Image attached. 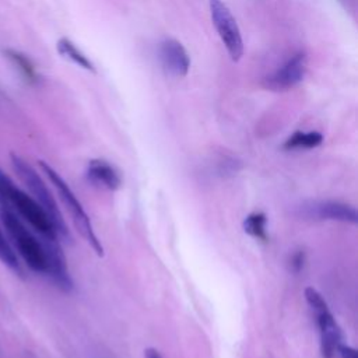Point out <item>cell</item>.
Instances as JSON below:
<instances>
[{
    "label": "cell",
    "mask_w": 358,
    "mask_h": 358,
    "mask_svg": "<svg viewBox=\"0 0 358 358\" xmlns=\"http://www.w3.org/2000/svg\"><path fill=\"white\" fill-rule=\"evenodd\" d=\"M302 217L310 220H329V221H341V222H357V210L345 203L333 201V200H320V201H308L298 207Z\"/></svg>",
    "instance_id": "cell-7"
},
{
    "label": "cell",
    "mask_w": 358,
    "mask_h": 358,
    "mask_svg": "<svg viewBox=\"0 0 358 358\" xmlns=\"http://www.w3.org/2000/svg\"><path fill=\"white\" fill-rule=\"evenodd\" d=\"M303 262H305V255L303 252H296L291 256V268L294 271H299L303 266Z\"/></svg>",
    "instance_id": "cell-16"
},
{
    "label": "cell",
    "mask_w": 358,
    "mask_h": 358,
    "mask_svg": "<svg viewBox=\"0 0 358 358\" xmlns=\"http://www.w3.org/2000/svg\"><path fill=\"white\" fill-rule=\"evenodd\" d=\"M210 15L229 57L238 62L243 55V41L231 10L221 0H210Z\"/></svg>",
    "instance_id": "cell-6"
},
{
    "label": "cell",
    "mask_w": 358,
    "mask_h": 358,
    "mask_svg": "<svg viewBox=\"0 0 358 358\" xmlns=\"http://www.w3.org/2000/svg\"><path fill=\"white\" fill-rule=\"evenodd\" d=\"M323 136L319 131H295L289 136L285 143V150H309L320 145Z\"/></svg>",
    "instance_id": "cell-12"
},
{
    "label": "cell",
    "mask_w": 358,
    "mask_h": 358,
    "mask_svg": "<svg viewBox=\"0 0 358 358\" xmlns=\"http://www.w3.org/2000/svg\"><path fill=\"white\" fill-rule=\"evenodd\" d=\"M85 175L91 183L108 190H116L122 185L117 171L103 159H91L87 165Z\"/></svg>",
    "instance_id": "cell-10"
},
{
    "label": "cell",
    "mask_w": 358,
    "mask_h": 358,
    "mask_svg": "<svg viewBox=\"0 0 358 358\" xmlns=\"http://www.w3.org/2000/svg\"><path fill=\"white\" fill-rule=\"evenodd\" d=\"M38 162H39V166H41L42 172L46 175V178L50 180V183L56 189V192H57L60 200L63 201L64 207L69 210L77 231L87 241V243L95 250V253L98 256H102L103 255V248H102L98 236L95 235V231H94V227L91 224V220H90L88 214L85 213L83 204L80 203V200L77 199L74 192L70 189V186L64 182V179L49 164H46L45 161H38Z\"/></svg>",
    "instance_id": "cell-4"
},
{
    "label": "cell",
    "mask_w": 358,
    "mask_h": 358,
    "mask_svg": "<svg viewBox=\"0 0 358 358\" xmlns=\"http://www.w3.org/2000/svg\"><path fill=\"white\" fill-rule=\"evenodd\" d=\"M306 55L303 52H298L278 70L264 78L266 88H270L273 91H285L292 88L303 80V76L306 73Z\"/></svg>",
    "instance_id": "cell-8"
},
{
    "label": "cell",
    "mask_w": 358,
    "mask_h": 358,
    "mask_svg": "<svg viewBox=\"0 0 358 358\" xmlns=\"http://www.w3.org/2000/svg\"><path fill=\"white\" fill-rule=\"evenodd\" d=\"M57 50L63 57H67L69 60L78 64L80 67H83L85 70H90V71H95L94 64L88 60V57L70 39H67V38L59 39Z\"/></svg>",
    "instance_id": "cell-13"
},
{
    "label": "cell",
    "mask_w": 358,
    "mask_h": 358,
    "mask_svg": "<svg viewBox=\"0 0 358 358\" xmlns=\"http://www.w3.org/2000/svg\"><path fill=\"white\" fill-rule=\"evenodd\" d=\"M144 358H162V355L159 354V351L157 348L148 347L144 350Z\"/></svg>",
    "instance_id": "cell-18"
},
{
    "label": "cell",
    "mask_w": 358,
    "mask_h": 358,
    "mask_svg": "<svg viewBox=\"0 0 358 358\" xmlns=\"http://www.w3.org/2000/svg\"><path fill=\"white\" fill-rule=\"evenodd\" d=\"M338 354H340V358H358L357 357V351H355V348H352V347H350V345H340L338 347V351H337Z\"/></svg>",
    "instance_id": "cell-17"
},
{
    "label": "cell",
    "mask_w": 358,
    "mask_h": 358,
    "mask_svg": "<svg viewBox=\"0 0 358 358\" xmlns=\"http://www.w3.org/2000/svg\"><path fill=\"white\" fill-rule=\"evenodd\" d=\"M1 222L8 232L14 250L22 257L24 263L35 273L48 274L50 246L59 241H48L38 238L25 222L10 208L0 210Z\"/></svg>",
    "instance_id": "cell-1"
},
{
    "label": "cell",
    "mask_w": 358,
    "mask_h": 358,
    "mask_svg": "<svg viewBox=\"0 0 358 358\" xmlns=\"http://www.w3.org/2000/svg\"><path fill=\"white\" fill-rule=\"evenodd\" d=\"M306 303L312 310L320 336V352L323 358H334L341 345L340 327L329 309L327 302L313 287H306L303 291Z\"/></svg>",
    "instance_id": "cell-5"
},
{
    "label": "cell",
    "mask_w": 358,
    "mask_h": 358,
    "mask_svg": "<svg viewBox=\"0 0 358 358\" xmlns=\"http://www.w3.org/2000/svg\"><path fill=\"white\" fill-rule=\"evenodd\" d=\"M10 161L14 172L21 179L24 186L28 189L29 194L39 203V206L46 211V214L52 220L59 239H70V232L56 204V200L52 196L49 187L45 185L43 179L39 176V173L24 158L14 152L10 154Z\"/></svg>",
    "instance_id": "cell-3"
},
{
    "label": "cell",
    "mask_w": 358,
    "mask_h": 358,
    "mask_svg": "<svg viewBox=\"0 0 358 358\" xmlns=\"http://www.w3.org/2000/svg\"><path fill=\"white\" fill-rule=\"evenodd\" d=\"M3 53H4V56L18 69V71L21 73V76H22L28 83L35 84V83L39 81V74H38V71H36L34 63L31 62V59H29L27 55L21 53V52H18V50H15V49H10V48L4 49Z\"/></svg>",
    "instance_id": "cell-11"
},
{
    "label": "cell",
    "mask_w": 358,
    "mask_h": 358,
    "mask_svg": "<svg viewBox=\"0 0 358 358\" xmlns=\"http://www.w3.org/2000/svg\"><path fill=\"white\" fill-rule=\"evenodd\" d=\"M0 262L3 264H6L10 270H13L15 273H21L17 253H15L14 248L11 246V243L8 242V239L4 236L1 229H0Z\"/></svg>",
    "instance_id": "cell-15"
},
{
    "label": "cell",
    "mask_w": 358,
    "mask_h": 358,
    "mask_svg": "<svg viewBox=\"0 0 358 358\" xmlns=\"http://www.w3.org/2000/svg\"><path fill=\"white\" fill-rule=\"evenodd\" d=\"M267 218L263 213H252L243 220V231L259 241H267Z\"/></svg>",
    "instance_id": "cell-14"
},
{
    "label": "cell",
    "mask_w": 358,
    "mask_h": 358,
    "mask_svg": "<svg viewBox=\"0 0 358 358\" xmlns=\"http://www.w3.org/2000/svg\"><path fill=\"white\" fill-rule=\"evenodd\" d=\"M159 59L164 69L173 77H185L190 67V57L176 39H165L159 45Z\"/></svg>",
    "instance_id": "cell-9"
},
{
    "label": "cell",
    "mask_w": 358,
    "mask_h": 358,
    "mask_svg": "<svg viewBox=\"0 0 358 358\" xmlns=\"http://www.w3.org/2000/svg\"><path fill=\"white\" fill-rule=\"evenodd\" d=\"M0 201L4 204L3 207H13L15 214L41 238L59 241L55 225L46 211L29 193L20 189L3 171H0Z\"/></svg>",
    "instance_id": "cell-2"
}]
</instances>
